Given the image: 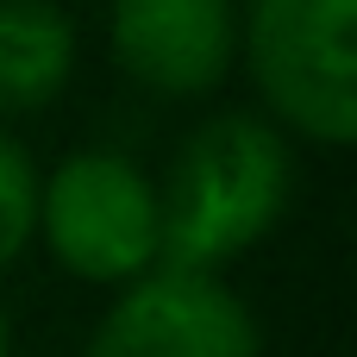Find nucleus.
<instances>
[{
	"label": "nucleus",
	"instance_id": "1",
	"mask_svg": "<svg viewBox=\"0 0 357 357\" xmlns=\"http://www.w3.org/2000/svg\"><path fill=\"white\" fill-rule=\"evenodd\" d=\"M295 157L289 138L257 113H213L188 132V144L169 163V182L157 188L163 213V257L169 270H207L220 276L232 257H245L257 238L276 232L289 213Z\"/></svg>",
	"mask_w": 357,
	"mask_h": 357
},
{
	"label": "nucleus",
	"instance_id": "2",
	"mask_svg": "<svg viewBox=\"0 0 357 357\" xmlns=\"http://www.w3.org/2000/svg\"><path fill=\"white\" fill-rule=\"evenodd\" d=\"M357 0H251L238 19V50L264 107L307 144L357 138Z\"/></svg>",
	"mask_w": 357,
	"mask_h": 357
},
{
	"label": "nucleus",
	"instance_id": "3",
	"mask_svg": "<svg viewBox=\"0 0 357 357\" xmlns=\"http://www.w3.org/2000/svg\"><path fill=\"white\" fill-rule=\"evenodd\" d=\"M38 238L82 282H138L163 257L157 182L126 151H75L38 176Z\"/></svg>",
	"mask_w": 357,
	"mask_h": 357
},
{
	"label": "nucleus",
	"instance_id": "4",
	"mask_svg": "<svg viewBox=\"0 0 357 357\" xmlns=\"http://www.w3.org/2000/svg\"><path fill=\"white\" fill-rule=\"evenodd\" d=\"M257 320L207 270H144L100 314L82 357H257Z\"/></svg>",
	"mask_w": 357,
	"mask_h": 357
},
{
	"label": "nucleus",
	"instance_id": "5",
	"mask_svg": "<svg viewBox=\"0 0 357 357\" xmlns=\"http://www.w3.org/2000/svg\"><path fill=\"white\" fill-rule=\"evenodd\" d=\"M107 44L144 94L195 100L238 56V0H113Z\"/></svg>",
	"mask_w": 357,
	"mask_h": 357
},
{
	"label": "nucleus",
	"instance_id": "6",
	"mask_svg": "<svg viewBox=\"0 0 357 357\" xmlns=\"http://www.w3.org/2000/svg\"><path fill=\"white\" fill-rule=\"evenodd\" d=\"M75 75V19L56 0H0V119L44 113Z\"/></svg>",
	"mask_w": 357,
	"mask_h": 357
},
{
	"label": "nucleus",
	"instance_id": "7",
	"mask_svg": "<svg viewBox=\"0 0 357 357\" xmlns=\"http://www.w3.org/2000/svg\"><path fill=\"white\" fill-rule=\"evenodd\" d=\"M31 238H38V169L0 132V270L19 264V251Z\"/></svg>",
	"mask_w": 357,
	"mask_h": 357
},
{
	"label": "nucleus",
	"instance_id": "8",
	"mask_svg": "<svg viewBox=\"0 0 357 357\" xmlns=\"http://www.w3.org/2000/svg\"><path fill=\"white\" fill-rule=\"evenodd\" d=\"M0 357H13V326H6V307H0Z\"/></svg>",
	"mask_w": 357,
	"mask_h": 357
}]
</instances>
